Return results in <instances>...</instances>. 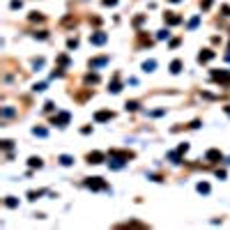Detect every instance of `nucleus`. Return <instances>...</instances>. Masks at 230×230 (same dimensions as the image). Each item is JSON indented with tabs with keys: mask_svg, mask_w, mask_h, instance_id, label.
Returning a JSON list of instances; mask_svg holds the SVG:
<instances>
[{
	"mask_svg": "<svg viewBox=\"0 0 230 230\" xmlns=\"http://www.w3.org/2000/svg\"><path fill=\"white\" fill-rule=\"evenodd\" d=\"M7 207H16V200L14 198H7Z\"/></svg>",
	"mask_w": 230,
	"mask_h": 230,
	"instance_id": "nucleus-15",
	"label": "nucleus"
},
{
	"mask_svg": "<svg viewBox=\"0 0 230 230\" xmlns=\"http://www.w3.org/2000/svg\"><path fill=\"white\" fill-rule=\"evenodd\" d=\"M143 67H145V71H152V69H154V60H150V62H145V64H143Z\"/></svg>",
	"mask_w": 230,
	"mask_h": 230,
	"instance_id": "nucleus-12",
	"label": "nucleus"
},
{
	"mask_svg": "<svg viewBox=\"0 0 230 230\" xmlns=\"http://www.w3.org/2000/svg\"><path fill=\"white\" fill-rule=\"evenodd\" d=\"M179 67H182V62H179V60H175L173 64H170V71H173V74H177V71H179Z\"/></svg>",
	"mask_w": 230,
	"mask_h": 230,
	"instance_id": "nucleus-7",
	"label": "nucleus"
},
{
	"mask_svg": "<svg viewBox=\"0 0 230 230\" xmlns=\"http://www.w3.org/2000/svg\"><path fill=\"white\" fill-rule=\"evenodd\" d=\"M212 51H205V53H200V62H203V60H209V58H212Z\"/></svg>",
	"mask_w": 230,
	"mask_h": 230,
	"instance_id": "nucleus-10",
	"label": "nucleus"
},
{
	"mask_svg": "<svg viewBox=\"0 0 230 230\" xmlns=\"http://www.w3.org/2000/svg\"><path fill=\"white\" fill-rule=\"evenodd\" d=\"M198 191H200V193H207V191H209V184H198Z\"/></svg>",
	"mask_w": 230,
	"mask_h": 230,
	"instance_id": "nucleus-11",
	"label": "nucleus"
},
{
	"mask_svg": "<svg viewBox=\"0 0 230 230\" xmlns=\"http://www.w3.org/2000/svg\"><path fill=\"white\" fill-rule=\"evenodd\" d=\"M207 159H221V154H219L216 150H209L207 152Z\"/></svg>",
	"mask_w": 230,
	"mask_h": 230,
	"instance_id": "nucleus-9",
	"label": "nucleus"
},
{
	"mask_svg": "<svg viewBox=\"0 0 230 230\" xmlns=\"http://www.w3.org/2000/svg\"><path fill=\"white\" fill-rule=\"evenodd\" d=\"M113 117V113H108V111H101V113H97V120L99 122H104V120H111Z\"/></svg>",
	"mask_w": 230,
	"mask_h": 230,
	"instance_id": "nucleus-4",
	"label": "nucleus"
},
{
	"mask_svg": "<svg viewBox=\"0 0 230 230\" xmlns=\"http://www.w3.org/2000/svg\"><path fill=\"white\" fill-rule=\"evenodd\" d=\"M173 2H179V0H173Z\"/></svg>",
	"mask_w": 230,
	"mask_h": 230,
	"instance_id": "nucleus-17",
	"label": "nucleus"
},
{
	"mask_svg": "<svg viewBox=\"0 0 230 230\" xmlns=\"http://www.w3.org/2000/svg\"><path fill=\"white\" fill-rule=\"evenodd\" d=\"M106 42V35L104 32H97V35H92V44H104Z\"/></svg>",
	"mask_w": 230,
	"mask_h": 230,
	"instance_id": "nucleus-3",
	"label": "nucleus"
},
{
	"mask_svg": "<svg viewBox=\"0 0 230 230\" xmlns=\"http://www.w3.org/2000/svg\"><path fill=\"white\" fill-rule=\"evenodd\" d=\"M90 163H101V159H104V154L101 152H92V154H88Z\"/></svg>",
	"mask_w": 230,
	"mask_h": 230,
	"instance_id": "nucleus-2",
	"label": "nucleus"
},
{
	"mask_svg": "<svg viewBox=\"0 0 230 230\" xmlns=\"http://www.w3.org/2000/svg\"><path fill=\"white\" fill-rule=\"evenodd\" d=\"M60 161L64 163V166H69V163H71V157H60Z\"/></svg>",
	"mask_w": 230,
	"mask_h": 230,
	"instance_id": "nucleus-14",
	"label": "nucleus"
},
{
	"mask_svg": "<svg viewBox=\"0 0 230 230\" xmlns=\"http://www.w3.org/2000/svg\"><path fill=\"white\" fill-rule=\"evenodd\" d=\"M67 120H69V115H67V113H60V115H58V122H60V127H64V122H67Z\"/></svg>",
	"mask_w": 230,
	"mask_h": 230,
	"instance_id": "nucleus-6",
	"label": "nucleus"
},
{
	"mask_svg": "<svg viewBox=\"0 0 230 230\" xmlns=\"http://www.w3.org/2000/svg\"><path fill=\"white\" fill-rule=\"evenodd\" d=\"M88 186L90 189H108L106 182H101V177H92V179H88Z\"/></svg>",
	"mask_w": 230,
	"mask_h": 230,
	"instance_id": "nucleus-1",
	"label": "nucleus"
},
{
	"mask_svg": "<svg viewBox=\"0 0 230 230\" xmlns=\"http://www.w3.org/2000/svg\"><path fill=\"white\" fill-rule=\"evenodd\" d=\"M209 5H212V0H205V2H203V7H205V9L209 7Z\"/></svg>",
	"mask_w": 230,
	"mask_h": 230,
	"instance_id": "nucleus-16",
	"label": "nucleus"
},
{
	"mask_svg": "<svg viewBox=\"0 0 230 230\" xmlns=\"http://www.w3.org/2000/svg\"><path fill=\"white\" fill-rule=\"evenodd\" d=\"M30 166H37V168H39V166H42V161H39V159H35V157H32V159H30Z\"/></svg>",
	"mask_w": 230,
	"mask_h": 230,
	"instance_id": "nucleus-13",
	"label": "nucleus"
},
{
	"mask_svg": "<svg viewBox=\"0 0 230 230\" xmlns=\"http://www.w3.org/2000/svg\"><path fill=\"white\" fill-rule=\"evenodd\" d=\"M168 23H179V16H175V14H173V12H168Z\"/></svg>",
	"mask_w": 230,
	"mask_h": 230,
	"instance_id": "nucleus-8",
	"label": "nucleus"
},
{
	"mask_svg": "<svg viewBox=\"0 0 230 230\" xmlns=\"http://www.w3.org/2000/svg\"><path fill=\"white\" fill-rule=\"evenodd\" d=\"M120 228H145L143 223H138V221H129V223H122Z\"/></svg>",
	"mask_w": 230,
	"mask_h": 230,
	"instance_id": "nucleus-5",
	"label": "nucleus"
}]
</instances>
